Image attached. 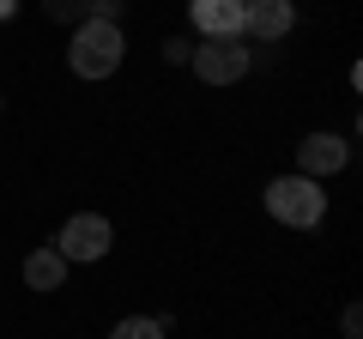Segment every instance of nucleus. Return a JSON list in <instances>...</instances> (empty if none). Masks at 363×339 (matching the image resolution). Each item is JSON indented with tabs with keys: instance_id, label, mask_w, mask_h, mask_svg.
Instances as JSON below:
<instances>
[{
	"instance_id": "10",
	"label": "nucleus",
	"mask_w": 363,
	"mask_h": 339,
	"mask_svg": "<svg viewBox=\"0 0 363 339\" xmlns=\"http://www.w3.org/2000/svg\"><path fill=\"white\" fill-rule=\"evenodd\" d=\"M43 13H49L55 25H79V18L91 13V0H43Z\"/></svg>"
},
{
	"instance_id": "12",
	"label": "nucleus",
	"mask_w": 363,
	"mask_h": 339,
	"mask_svg": "<svg viewBox=\"0 0 363 339\" xmlns=\"http://www.w3.org/2000/svg\"><path fill=\"white\" fill-rule=\"evenodd\" d=\"M188 55H194V43H188V37H169V43H164V61H169V67H182Z\"/></svg>"
},
{
	"instance_id": "11",
	"label": "nucleus",
	"mask_w": 363,
	"mask_h": 339,
	"mask_svg": "<svg viewBox=\"0 0 363 339\" xmlns=\"http://www.w3.org/2000/svg\"><path fill=\"white\" fill-rule=\"evenodd\" d=\"M339 333H345V339H363V309H357V303H345V315H339Z\"/></svg>"
},
{
	"instance_id": "6",
	"label": "nucleus",
	"mask_w": 363,
	"mask_h": 339,
	"mask_svg": "<svg viewBox=\"0 0 363 339\" xmlns=\"http://www.w3.org/2000/svg\"><path fill=\"white\" fill-rule=\"evenodd\" d=\"M345 164H351V145L339 140V133H309V140L297 145V176H309V182L339 176Z\"/></svg>"
},
{
	"instance_id": "7",
	"label": "nucleus",
	"mask_w": 363,
	"mask_h": 339,
	"mask_svg": "<svg viewBox=\"0 0 363 339\" xmlns=\"http://www.w3.org/2000/svg\"><path fill=\"white\" fill-rule=\"evenodd\" d=\"M188 13L200 37H242V0H194Z\"/></svg>"
},
{
	"instance_id": "13",
	"label": "nucleus",
	"mask_w": 363,
	"mask_h": 339,
	"mask_svg": "<svg viewBox=\"0 0 363 339\" xmlns=\"http://www.w3.org/2000/svg\"><path fill=\"white\" fill-rule=\"evenodd\" d=\"M116 13H121V0H91L85 18H109V25H116Z\"/></svg>"
},
{
	"instance_id": "14",
	"label": "nucleus",
	"mask_w": 363,
	"mask_h": 339,
	"mask_svg": "<svg viewBox=\"0 0 363 339\" xmlns=\"http://www.w3.org/2000/svg\"><path fill=\"white\" fill-rule=\"evenodd\" d=\"M18 13V0H0V18H13Z\"/></svg>"
},
{
	"instance_id": "5",
	"label": "nucleus",
	"mask_w": 363,
	"mask_h": 339,
	"mask_svg": "<svg viewBox=\"0 0 363 339\" xmlns=\"http://www.w3.org/2000/svg\"><path fill=\"white\" fill-rule=\"evenodd\" d=\"M297 25L291 0H242V43H285Z\"/></svg>"
},
{
	"instance_id": "8",
	"label": "nucleus",
	"mask_w": 363,
	"mask_h": 339,
	"mask_svg": "<svg viewBox=\"0 0 363 339\" xmlns=\"http://www.w3.org/2000/svg\"><path fill=\"white\" fill-rule=\"evenodd\" d=\"M61 279H67V261L55 248H30L25 255V285L30 291H61Z\"/></svg>"
},
{
	"instance_id": "3",
	"label": "nucleus",
	"mask_w": 363,
	"mask_h": 339,
	"mask_svg": "<svg viewBox=\"0 0 363 339\" xmlns=\"http://www.w3.org/2000/svg\"><path fill=\"white\" fill-rule=\"evenodd\" d=\"M188 67H194V79H206V85H236V79L248 73V43L242 37H200L194 55H188Z\"/></svg>"
},
{
	"instance_id": "2",
	"label": "nucleus",
	"mask_w": 363,
	"mask_h": 339,
	"mask_svg": "<svg viewBox=\"0 0 363 339\" xmlns=\"http://www.w3.org/2000/svg\"><path fill=\"white\" fill-rule=\"evenodd\" d=\"M267 212L279 224H291V230H315L327 212V194L321 182H309V176H279V182L267 188Z\"/></svg>"
},
{
	"instance_id": "4",
	"label": "nucleus",
	"mask_w": 363,
	"mask_h": 339,
	"mask_svg": "<svg viewBox=\"0 0 363 339\" xmlns=\"http://www.w3.org/2000/svg\"><path fill=\"white\" fill-rule=\"evenodd\" d=\"M109 243H116V230H109L104 212H73V218L61 224V236H55V255H61L67 267L73 261H104Z\"/></svg>"
},
{
	"instance_id": "1",
	"label": "nucleus",
	"mask_w": 363,
	"mask_h": 339,
	"mask_svg": "<svg viewBox=\"0 0 363 339\" xmlns=\"http://www.w3.org/2000/svg\"><path fill=\"white\" fill-rule=\"evenodd\" d=\"M121 25H109V18H79L73 25V43H67V67H73L79 79H109L121 67Z\"/></svg>"
},
{
	"instance_id": "9",
	"label": "nucleus",
	"mask_w": 363,
	"mask_h": 339,
	"mask_svg": "<svg viewBox=\"0 0 363 339\" xmlns=\"http://www.w3.org/2000/svg\"><path fill=\"white\" fill-rule=\"evenodd\" d=\"M169 321L164 315H121L116 327H109V339H164Z\"/></svg>"
}]
</instances>
